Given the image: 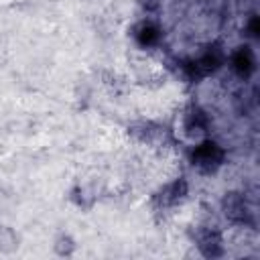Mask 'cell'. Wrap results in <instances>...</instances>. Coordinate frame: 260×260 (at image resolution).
Here are the masks:
<instances>
[{"instance_id":"4","label":"cell","mask_w":260,"mask_h":260,"mask_svg":"<svg viewBox=\"0 0 260 260\" xmlns=\"http://www.w3.org/2000/svg\"><path fill=\"white\" fill-rule=\"evenodd\" d=\"M187 191H189L187 181L183 177H179V179H175V181H171L169 185L162 187V191L158 193V201L162 205H175L187 195Z\"/></svg>"},{"instance_id":"1","label":"cell","mask_w":260,"mask_h":260,"mask_svg":"<svg viewBox=\"0 0 260 260\" xmlns=\"http://www.w3.org/2000/svg\"><path fill=\"white\" fill-rule=\"evenodd\" d=\"M223 160V150L215 142H201L193 150V165L203 173H213Z\"/></svg>"},{"instance_id":"9","label":"cell","mask_w":260,"mask_h":260,"mask_svg":"<svg viewBox=\"0 0 260 260\" xmlns=\"http://www.w3.org/2000/svg\"><path fill=\"white\" fill-rule=\"evenodd\" d=\"M53 250L59 256H71L75 252V240L69 234H61V236H57V240L53 244Z\"/></svg>"},{"instance_id":"6","label":"cell","mask_w":260,"mask_h":260,"mask_svg":"<svg viewBox=\"0 0 260 260\" xmlns=\"http://www.w3.org/2000/svg\"><path fill=\"white\" fill-rule=\"evenodd\" d=\"M232 65H234V69H236L240 75L248 77V75L254 71V55H252V51H250L248 47H240V49L234 53V57H232Z\"/></svg>"},{"instance_id":"12","label":"cell","mask_w":260,"mask_h":260,"mask_svg":"<svg viewBox=\"0 0 260 260\" xmlns=\"http://www.w3.org/2000/svg\"><path fill=\"white\" fill-rule=\"evenodd\" d=\"M248 30H250V35H252V37H258L260 24H258V18H256V16H252V18H250V22H248Z\"/></svg>"},{"instance_id":"3","label":"cell","mask_w":260,"mask_h":260,"mask_svg":"<svg viewBox=\"0 0 260 260\" xmlns=\"http://www.w3.org/2000/svg\"><path fill=\"white\" fill-rule=\"evenodd\" d=\"M221 211L234 223L246 221L250 209H248V201H246L244 193H240V191H228L223 195V199H221Z\"/></svg>"},{"instance_id":"10","label":"cell","mask_w":260,"mask_h":260,"mask_svg":"<svg viewBox=\"0 0 260 260\" xmlns=\"http://www.w3.org/2000/svg\"><path fill=\"white\" fill-rule=\"evenodd\" d=\"M138 32H136V39L142 43V45H150V43H154L156 39H158V30L152 26V24H140L138 28H136Z\"/></svg>"},{"instance_id":"7","label":"cell","mask_w":260,"mask_h":260,"mask_svg":"<svg viewBox=\"0 0 260 260\" xmlns=\"http://www.w3.org/2000/svg\"><path fill=\"white\" fill-rule=\"evenodd\" d=\"M185 130L187 134L195 136V134H201L205 130V116L199 108H191L185 116Z\"/></svg>"},{"instance_id":"8","label":"cell","mask_w":260,"mask_h":260,"mask_svg":"<svg viewBox=\"0 0 260 260\" xmlns=\"http://www.w3.org/2000/svg\"><path fill=\"white\" fill-rule=\"evenodd\" d=\"M18 234L10 225H0V252L2 254H12L18 250Z\"/></svg>"},{"instance_id":"5","label":"cell","mask_w":260,"mask_h":260,"mask_svg":"<svg viewBox=\"0 0 260 260\" xmlns=\"http://www.w3.org/2000/svg\"><path fill=\"white\" fill-rule=\"evenodd\" d=\"M219 63H221L219 51L209 49L207 53H203V55L193 63V71H195L197 75H209L211 71H215V69L219 67Z\"/></svg>"},{"instance_id":"2","label":"cell","mask_w":260,"mask_h":260,"mask_svg":"<svg viewBox=\"0 0 260 260\" xmlns=\"http://www.w3.org/2000/svg\"><path fill=\"white\" fill-rule=\"evenodd\" d=\"M195 242H197L201 256H205V258H217L223 254L221 234L215 228H199L195 234Z\"/></svg>"},{"instance_id":"11","label":"cell","mask_w":260,"mask_h":260,"mask_svg":"<svg viewBox=\"0 0 260 260\" xmlns=\"http://www.w3.org/2000/svg\"><path fill=\"white\" fill-rule=\"evenodd\" d=\"M138 4H140L142 10H146V12H154V10H158L160 0H138Z\"/></svg>"}]
</instances>
